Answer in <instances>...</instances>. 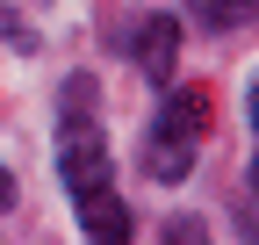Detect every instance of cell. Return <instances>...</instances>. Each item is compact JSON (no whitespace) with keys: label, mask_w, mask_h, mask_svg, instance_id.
Wrapping results in <instances>:
<instances>
[{"label":"cell","mask_w":259,"mask_h":245,"mask_svg":"<svg viewBox=\"0 0 259 245\" xmlns=\"http://www.w3.org/2000/svg\"><path fill=\"white\" fill-rule=\"evenodd\" d=\"M58 173H65V188H72V195L108 188V144H101V130H87V115H65V151H58Z\"/></svg>","instance_id":"obj_1"},{"label":"cell","mask_w":259,"mask_h":245,"mask_svg":"<svg viewBox=\"0 0 259 245\" xmlns=\"http://www.w3.org/2000/svg\"><path fill=\"white\" fill-rule=\"evenodd\" d=\"M187 166H194V137L173 130V123H151L144 130V173L173 188V180H187Z\"/></svg>","instance_id":"obj_2"},{"label":"cell","mask_w":259,"mask_h":245,"mask_svg":"<svg viewBox=\"0 0 259 245\" xmlns=\"http://www.w3.org/2000/svg\"><path fill=\"white\" fill-rule=\"evenodd\" d=\"M173 58H180V22H173V15H151V22L137 29V65H144L151 79H173Z\"/></svg>","instance_id":"obj_3"},{"label":"cell","mask_w":259,"mask_h":245,"mask_svg":"<svg viewBox=\"0 0 259 245\" xmlns=\"http://www.w3.org/2000/svg\"><path fill=\"white\" fill-rule=\"evenodd\" d=\"M79 231L101 238V245H122V238H130V209H122L108 188H87V195H79Z\"/></svg>","instance_id":"obj_4"},{"label":"cell","mask_w":259,"mask_h":245,"mask_svg":"<svg viewBox=\"0 0 259 245\" xmlns=\"http://www.w3.org/2000/svg\"><path fill=\"white\" fill-rule=\"evenodd\" d=\"M158 123H173V130H187L194 144H202V130H209V87H180V94L166 101V115Z\"/></svg>","instance_id":"obj_5"},{"label":"cell","mask_w":259,"mask_h":245,"mask_svg":"<svg viewBox=\"0 0 259 245\" xmlns=\"http://www.w3.org/2000/svg\"><path fill=\"white\" fill-rule=\"evenodd\" d=\"M194 15H202L209 29H231V22H252L259 0H194Z\"/></svg>","instance_id":"obj_6"},{"label":"cell","mask_w":259,"mask_h":245,"mask_svg":"<svg viewBox=\"0 0 259 245\" xmlns=\"http://www.w3.org/2000/svg\"><path fill=\"white\" fill-rule=\"evenodd\" d=\"M0 209H15V180H8V166H0Z\"/></svg>","instance_id":"obj_7"},{"label":"cell","mask_w":259,"mask_h":245,"mask_svg":"<svg viewBox=\"0 0 259 245\" xmlns=\"http://www.w3.org/2000/svg\"><path fill=\"white\" fill-rule=\"evenodd\" d=\"M252 195H259V159H252Z\"/></svg>","instance_id":"obj_8"},{"label":"cell","mask_w":259,"mask_h":245,"mask_svg":"<svg viewBox=\"0 0 259 245\" xmlns=\"http://www.w3.org/2000/svg\"><path fill=\"white\" fill-rule=\"evenodd\" d=\"M252 123H259V94H252Z\"/></svg>","instance_id":"obj_9"}]
</instances>
